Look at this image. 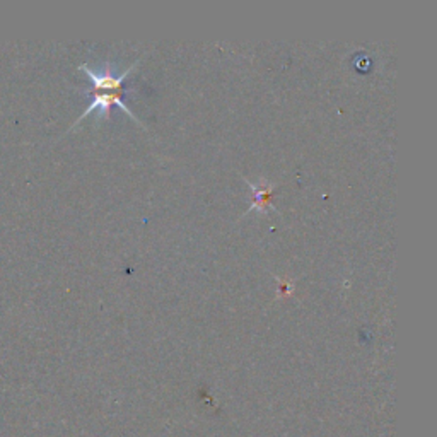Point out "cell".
<instances>
[{
    "instance_id": "obj_1",
    "label": "cell",
    "mask_w": 437,
    "mask_h": 437,
    "mask_svg": "<svg viewBox=\"0 0 437 437\" xmlns=\"http://www.w3.org/2000/svg\"><path fill=\"white\" fill-rule=\"evenodd\" d=\"M137 65V62L134 63V65L129 67V69L125 70L123 74H120L118 77L113 76L109 70H98V69H91V67L87 65V63H83V65L79 67V70H83L84 74L89 77V81H91L92 84V89L89 91V94L92 96V101L91 105L87 106L86 111L83 113V115L79 116V118L76 120V123L72 125V129L76 125H79L81 120L86 118L87 115H91V113H99V115H106V113L109 111V108L111 106H118L122 111H125L127 115H130L131 118L135 120L137 123H140V120L137 118V115H135L134 111L127 106V103L123 101V96H125V92H123V81H125V77L129 76V74L131 72V69Z\"/></svg>"
},
{
    "instance_id": "obj_2",
    "label": "cell",
    "mask_w": 437,
    "mask_h": 437,
    "mask_svg": "<svg viewBox=\"0 0 437 437\" xmlns=\"http://www.w3.org/2000/svg\"><path fill=\"white\" fill-rule=\"evenodd\" d=\"M244 183L251 188L253 191V202H251L250 209L246 212H253L258 211L260 214H268V212H275V207L270 204V197L273 195V190H275V184L270 183L266 178H258L257 183L253 181L246 180L244 178Z\"/></svg>"
}]
</instances>
